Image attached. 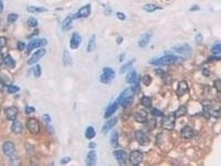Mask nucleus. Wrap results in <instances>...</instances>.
Instances as JSON below:
<instances>
[{
    "label": "nucleus",
    "instance_id": "nucleus-62",
    "mask_svg": "<svg viewBox=\"0 0 221 166\" xmlns=\"http://www.w3.org/2000/svg\"><path fill=\"white\" fill-rule=\"evenodd\" d=\"M5 86H6V84L4 83H3V82L0 83V91L3 90Z\"/></svg>",
    "mask_w": 221,
    "mask_h": 166
},
{
    "label": "nucleus",
    "instance_id": "nucleus-51",
    "mask_svg": "<svg viewBox=\"0 0 221 166\" xmlns=\"http://www.w3.org/2000/svg\"><path fill=\"white\" fill-rule=\"evenodd\" d=\"M26 47V44L24 42H21V41H19L18 42V43H17V49H19V51H24Z\"/></svg>",
    "mask_w": 221,
    "mask_h": 166
},
{
    "label": "nucleus",
    "instance_id": "nucleus-1",
    "mask_svg": "<svg viewBox=\"0 0 221 166\" xmlns=\"http://www.w3.org/2000/svg\"><path fill=\"white\" fill-rule=\"evenodd\" d=\"M136 92V89L134 87H129L121 92L117 100V102L123 109H128L132 106L134 96Z\"/></svg>",
    "mask_w": 221,
    "mask_h": 166
},
{
    "label": "nucleus",
    "instance_id": "nucleus-9",
    "mask_svg": "<svg viewBox=\"0 0 221 166\" xmlns=\"http://www.w3.org/2000/svg\"><path fill=\"white\" fill-rule=\"evenodd\" d=\"M91 6L90 4H86L79 9L77 13L71 16L72 18L74 19L80 18H87L91 14Z\"/></svg>",
    "mask_w": 221,
    "mask_h": 166
},
{
    "label": "nucleus",
    "instance_id": "nucleus-38",
    "mask_svg": "<svg viewBox=\"0 0 221 166\" xmlns=\"http://www.w3.org/2000/svg\"><path fill=\"white\" fill-rule=\"evenodd\" d=\"M85 135L87 139L91 140L96 136V131L92 126H89L86 130Z\"/></svg>",
    "mask_w": 221,
    "mask_h": 166
},
{
    "label": "nucleus",
    "instance_id": "nucleus-24",
    "mask_svg": "<svg viewBox=\"0 0 221 166\" xmlns=\"http://www.w3.org/2000/svg\"><path fill=\"white\" fill-rule=\"evenodd\" d=\"M155 71L156 74L160 77L162 79L165 84H169L170 81L171 80V77H170V76L169 74H168L167 73H166L164 70H162L160 68L156 69H155Z\"/></svg>",
    "mask_w": 221,
    "mask_h": 166
},
{
    "label": "nucleus",
    "instance_id": "nucleus-34",
    "mask_svg": "<svg viewBox=\"0 0 221 166\" xmlns=\"http://www.w3.org/2000/svg\"><path fill=\"white\" fill-rule=\"evenodd\" d=\"M212 110V105L209 103L203 105V112L205 118L209 119L211 116V111Z\"/></svg>",
    "mask_w": 221,
    "mask_h": 166
},
{
    "label": "nucleus",
    "instance_id": "nucleus-48",
    "mask_svg": "<svg viewBox=\"0 0 221 166\" xmlns=\"http://www.w3.org/2000/svg\"><path fill=\"white\" fill-rule=\"evenodd\" d=\"M43 120H44V122L45 123L46 125H49L50 124V122H52V118L50 117V116L48 114H45L43 115Z\"/></svg>",
    "mask_w": 221,
    "mask_h": 166
},
{
    "label": "nucleus",
    "instance_id": "nucleus-10",
    "mask_svg": "<svg viewBox=\"0 0 221 166\" xmlns=\"http://www.w3.org/2000/svg\"><path fill=\"white\" fill-rule=\"evenodd\" d=\"M46 53V50L44 48H41L34 52L30 59L27 60V64L28 66H32L41 60Z\"/></svg>",
    "mask_w": 221,
    "mask_h": 166
},
{
    "label": "nucleus",
    "instance_id": "nucleus-32",
    "mask_svg": "<svg viewBox=\"0 0 221 166\" xmlns=\"http://www.w3.org/2000/svg\"><path fill=\"white\" fill-rule=\"evenodd\" d=\"M73 19L72 18L71 16H67L65 19L63 20L62 25V29L64 31L70 30L71 28V25H72V21Z\"/></svg>",
    "mask_w": 221,
    "mask_h": 166
},
{
    "label": "nucleus",
    "instance_id": "nucleus-54",
    "mask_svg": "<svg viewBox=\"0 0 221 166\" xmlns=\"http://www.w3.org/2000/svg\"><path fill=\"white\" fill-rule=\"evenodd\" d=\"M70 161H71V159H70V157H65L62 159V160H61V163L62 165H66L68 163L70 162Z\"/></svg>",
    "mask_w": 221,
    "mask_h": 166
},
{
    "label": "nucleus",
    "instance_id": "nucleus-28",
    "mask_svg": "<svg viewBox=\"0 0 221 166\" xmlns=\"http://www.w3.org/2000/svg\"><path fill=\"white\" fill-rule=\"evenodd\" d=\"M96 47V36L95 34H92L89 39L88 45L87 47V51L88 53L93 52Z\"/></svg>",
    "mask_w": 221,
    "mask_h": 166
},
{
    "label": "nucleus",
    "instance_id": "nucleus-45",
    "mask_svg": "<svg viewBox=\"0 0 221 166\" xmlns=\"http://www.w3.org/2000/svg\"><path fill=\"white\" fill-rule=\"evenodd\" d=\"M19 91V88L16 85H10L7 86V92L10 94H15Z\"/></svg>",
    "mask_w": 221,
    "mask_h": 166
},
{
    "label": "nucleus",
    "instance_id": "nucleus-25",
    "mask_svg": "<svg viewBox=\"0 0 221 166\" xmlns=\"http://www.w3.org/2000/svg\"><path fill=\"white\" fill-rule=\"evenodd\" d=\"M110 143L113 148H117L119 146V134L117 130L112 131L110 135Z\"/></svg>",
    "mask_w": 221,
    "mask_h": 166
},
{
    "label": "nucleus",
    "instance_id": "nucleus-26",
    "mask_svg": "<svg viewBox=\"0 0 221 166\" xmlns=\"http://www.w3.org/2000/svg\"><path fill=\"white\" fill-rule=\"evenodd\" d=\"M138 76L136 71L134 70H132L129 71V73L126 75L125 80L127 83L130 84H136L138 81Z\"/></svg>",
    "mask_w": 221,
    "mask_h": 166
},
{
    "label": "nucleus",
    "instance_id": "nucleus-42",
    "mask_svg": "<svg viewBox=\"0 0 221 166\" xmlns=\"http://www.w3.org/2000/svg\"><path fill=\"white\" fill-rule=\"evenodd\" d=\"M151 115H153V116H155V117L163 118L164 116H165L164 113L162 111L159 110V109H156V108H154L151 110Z\"/></svg>",
    "mask_w": 221,
    "mask_h": 166
},
{
    "label": "nucleus",
    "instance_id": "nucleus-47",
    "mask_svg": "<svg viewBox=\"0 0 221 166\" xmlns=\"http://www.w3.org/2000/svg\"><path fill=\"white\" fill-rule=\"evenodd\" d=\"M221 57H210L207 60L206 63H212L221 60Z\"/></svg>",
    "mask_w": 221,
    "mask_h": 166
},
{
    "label": "nucleus",
    "instance_id": "nucleus-61",
    "mask_svg": "<svg viewBox=\"0 0 221 166\" xmlns=\"http://www.w3.org/2000/svg\"><path fill=\"white\" fill-rule=\"evenodd\" d=\"M116 41H117V44H118V45H119V44H121L123 42V37H119L117 38V40H116Z\"/></svg>",
    "mask_w": 221,
    "mask_h": 166
},
{
    "label": "nucleus",
    "instance_id": "nucleus-20",
    "mask_svg": "<svg viewBox=\"0 0 221 166\" xmlns=\"http://www.w3.org/2000/svg\"><path fill=\"white\" fill-rule=\"evenodd\" d=\"M174 51L181 54L185 55H190L192 53V48L188 44H184L173 47Z\"/></svg>",
    "mask_w": 221,
    "mask_h": 166
},
{
    "label": "nucleus",
    "instance_id": "nucleus-44",
    "mask_svg": "<svg viewBox=\"0 0 221 166\" xmlns=\"http://www.w3.org/2000/svg\"><path fill=\"white\" fill-rule=\"evenodd\" d=\"M211 52L214 54V55H217V54H221V44L220 43L219 44H216L215 45H214V47H212L211 49Z\"/></svg>",
    "mask_w": 221,
    "mask_h": 166
},
{
    "label": "nucleus",
    "instance_id": "nucleus-22",
    "mask_svg": "<svg viewBox=\"0 0 221 166\" xmlns=\"http://www.w3.org/2000/svg\"><path fill=\"white\" fill-rule=\"evenodd\" d=\"M118 105L119 104L117 101H115L113 103H112L110 105L107 107L104 114V118H110V117L112 116V115L116 112V111L118 109Z\"/></svg>",
    "mask_w": 221,
    "mask_h": 166
},
{
    "label": "nucleus",
    "instance_id": "nucleus-57",
    "mask_svg": "<svg viewBox=\"0 0 221 166\" xmlns=\"http://www.w3.org/2000/svg\"><path fill=\"white\" fill-rule=\"evenodd\" d=\"M199 6L196 5V4H195L194 6H192V7L190 10V11H199Z\"/></svg>",
    "mask_w": 221,
    "mask_h": 166
},
{
    "label": "nucleus",
    "instance_id": "nucleus-52",
    "mask_svg": "<svg viewBox=\"0 0 221 166\" xmlns=\"http://www.w3.org/2000/svg\"><path fill=\"white\" fill-rule=\"evenodd\" d=\"M7 45V39L5 37H0V48H4Z\"/></svg>",
    "mask_w": 221,
    "mask_h": 166
},
{
    "label": "nucleus",
    "instance_id": "nucleus-33",
    "mask_svg": "<svg viewBox=\"0 0 221 166\" xmlns=\"http://www.w3.org/2000/svg\"><path fill=\"white\" fill-rule=\"evenodd\" d=\"M63 63L64 66H70L73 63L72 58L67 51H64L63 52Z\"/></svg>",
    "mask_w": 221,
    "mask_h": 166
},
{
    "label": "nucleus",
    "instance_id": "nucleus-19",
    "mask_svg": "<svg viewBox=\"0 0 221 166\" xmlns=\"http://www.w3.org/2000/svg\"><path fill=\"white\" fill-rule=\"evenodd\" d=\"M118 118L115 116L112 118L108 120L103 125L101 132L103 134H107L110 130L112 129L114 126L116 125L117 122H118Z\"/></svg>",
    "mask_w": 221,
    "mask_h": 166
},
{
    "label": "nucleus",
    "instance_id": "nucleus-55",
    "mask_svg": "<svg viewBox=\"0 0 221 166\" xmlns=\"http://www.w3.org/2000/svg\"><path fill=\"white\" fill-rule=\"evenodd\" d=\"M202 74L205 77H209L210 75V71L207 68H204L202 70Z\"/></svg>",
    "mask_w": 221,
    "mask_h": 166
},
{
    "label": "nucleus",
    "instance_id": "nucleus-63",
    "mask_svg": "<svg viewBox=\"0 0 221 166\" xmlns=\"http://www.w3.org/2000/svg\"><path fill=\"white\" fill-rule=\"evenodd\" d=\"M4 4L2 1H0V12H2L4 10Z\"/></svg>",
    "mask_w": 221,
    "mask_h": 166
},
{
    "label": "nucleus",
    "instance_id": "nucleus-39",
    "mask_svg": "<svg viewBox=\"0 0 221 166\" xmlns=\"http://www.w3.org/2000/svg\"><path fill=\"white\" fill-rule=\"evenodd\" d=\"M141 81L144 86H149L151 85V83L153 81V79L150 75L146 74V75H144L143 77H142Z\"/></svg>",
    "mask_w": 221,
    "mask_h": 166
},
{
    "label": "nucleus",
    "instance_id": "nucleus-43",
    "mask_svg": "<svg viewBox=\"0 0 221 166\" xmlns=\"http://www.w3.org/2000/svg\"><path fill=\"white\" fill-rule=\"evenodd\" d=\"M19 19V15L15 13L9 14L7 17V21L10 23H13L17 21Z\"/></svg>",
    "mask_w": 221,
    "mask_h": 166
},
{
    "label": "nucleus",
    "instance_id": "nucleus-49",
    "mask_svg": "<svg viewBox=\"0 0 221 166\" xmlns=\"http://www.w3.org/2000/svg\"><path fill=\"white\" fill-rule=\"evenodd\" d=\"M36 111V109L35 107L33 106H26V109H25V112L26 114H30L32 113H33Z\"/></svg>",
    "mask_w": 221,
    "mask_h": 166
},
{
    "label": "nucleus",
    "instance_id": "nucleus-13",
    "mask_svg": "<svg viewBox=\"0 0 221 166\" xmlns=\"http://www.w3.org/2000/svg\"><path fill=\"white\" fill-rule=\"evenodd\" d=\"M188 85L187 81L182 80L178 83L175 93L178 98H181L182 96H184L188 92Z\"/></svg>",
    "mask_w": 221,
    "mask_h": 166
},
{
    "label": "nucleus",
    "instance_id": "nucleus-4",
    "mask_svg": "<svg viewBox=\"0 0 221 166\" xmlns=\"http://www.w3.org/2000/svg\"><path fill=\"white\" fill-rule=\"evenodd\" d=\"M176 118L174 115H169L164 116L160 122L161 127L167 131H172L175 127Z\"/></svg>",
    "mask_w": 221,
    "mask_h": 166
},
{
    "label": "nucleus",
    "instance_id": "nucleus-53",
    "mask_svg": "<svg viewBox=\"0 0 221 166\" xmlns=\"http://www.w3.org/2000/svg\"><path fill=\"white\" fill-rule=\"evenodd\" d=\"M116 16H117L118 19H119V20H121V21H124L126 19L125 14L123 12H117L116 13Z\"/></svg>",
    "mask_w": 221,
    "mask_h": 166
},
{
    "label": "nucleus",
    "instance_id": "nucleus-14",
    "mask_svg": "<svg viewBox=\"0 0 221 166\" xmlns=\"http://www.w3.org/2000/svg\"><path fill=\"white\" fill-rule=\"evenodd\" d=\"M19 109L16 106H10L5 109L4 114L6 118L9 121H13L17 118Z\"/></svg>",
    "mask_w": 221,
    "mask_h": 166
},
{
    "label": "nucleus",
    "instance_id": "nucleus-58",
    "mask_svg": "<svg viewBox=\"0 0 221 166\" xmlns=\"http://www.w3.org/2000/svg\"><path fill=\"white\" fill-rule=\"evenodd\" d=\"M196 42L199 43L200 42H202L203 37L201 35H200V34L199 35H199H197V36L196 37Z\"/></svg>",
    "mask_w": 221,
    "mask_h": 166
},
{
    "label": "nucleus",
    "instance_id": "nucleus-64",
    "mask_svg": "<svg viewBox=\"0 0 221 166\" xmlns=\"http://www.w3.org/2000/svg\"><path fill=\"white\" fill-rule=\"evenodd\" d=\"M0 112H1V107H0Z\"/></svg>",
    "mask_w": 221,
    "mask_h": 166
},
{
    "label": "nucleus",
    "instance_id": "nucleus-17",
    "mask_svg": "<svg viewBox=\"0 0 221 166\" xmlns=\"http://www.w3.org/2000/svg\"><path fill=\"white\" fill-rule=\"evenodd\" d=\"M153 37V33L151 31H148L144 33L140 37L139 40L138 41V45L140 48H144L147 47L148 44L150 42L151 38Z\"/></svg>",
    "mask_w": 221,
    "mask_h": 166
},
{
    "label": "nucleus",
    "instance_id": "nucleus-56",
    "mask_svg": "<svg viewBox=\"0 0 221 166\" xmlns=\"http://www.w3.org/2000/svg\"><path fill=\"white\" fill-rule=\"evenodd\" d=\"M47 130H48V133H50V134H53L54 133L53 128L52 127V126L50 125V124L47 125Z\"/></svg>",
    "mask_w": 221,
    "mask_h": 166
},
{
    "label": "nucleus",
    "instance_id": "nucleus-15",
    "mask_svg": "<svg viewBox=\"0 0 221 166\" xmlns=\"http://www.w3.org/2000/svg\"><path fill=\"white\" fill-rule=\"evenodd\" d=\"M82 41L81 35L77 32L72 34L70 38V47L72 49H76L79 48Z\"/></svg>",
    "mask_w": 221,
    "mask_h": 166
},
{
    "label": "nucleus",
    "instance_id": "nucleus-2",
    "mask_svg": "<svg viewBox=\"0 0 221 166\" xmlns=\"http://www.w3.org/2000/svg\"><path fill=\"white\" fill-rule=\"evenodd\" d=\"M179 60V57L173 54H166L161 57L159 58L152 59L149 63L156 66H170L177 63Z\"/></svg>",
    "mask_w": 221,
    "mask_h": 166
},
{
    "label": "nucleus",
    "instance_id": "nucleus-59",
    "mask_svg": "<svg viewBox=\"0 0 221 166\" xmlns=\"http://www.w3.org/2000/svg\"><path fill=\"white\" fill-rule=\"evenodd\" d=\"M4 63V54L0 52V66Z\"/></svg>",
    "mask_w": 221,
    "mask_h": 166
},
{
    "label": "nucleus",
    "instance_id": "nucleus-35",
    "mask_svg": "<svg viewBox=\"0 0 221 166\" xmlns=\"http://www.w3.org/2000/svg\"><path fill=\"white\" fill-rule=\"evenodd\" d=\"M27 10L30 13H42L48 11L47 8L42 7H37L33 6H30L27 7Z\"/></svg>",
    "mask_w": 221,
    "mask_h": 166
},
{
    "label": "nucleus",
    "instance_id": "nucleus-18",
    "mask_svg": "<svg viewBox=\"0 0 221 166\" xmlns=\"http://www.w3.org/2000/svg\"><path fill=\"white\" fill-rule=\"evenodd\" d=\"M134 118L137 122L144 124L148 120L147 112L142 109L136 111L134 114Z\"/></svg>",
    "mask_w": 221,
    "mask_h": 166
},
{
    "label": "nucleus",
    "instance_id": "nucleus-7",
    "mask_svg": "<svg viewBox=\"0 0 221 166\" xmlns=\"http://www.w3.org/2000/svg\"><path fill=\"white\" fill-rule=\"evenodd\" d=\"M143 159V153L138 150H133L129 155V162L133 166H139Z\"/></svg>",
    "mask_w": 221,
    "mask_h": 166
},
{
    "label": "nucleus",
    "instance_id": "nucleus-46",
    "mask_svg": "<svg viewBox=\"0 0 221 166\" xmlns=\"http://www.w3.org/2000/svg\"><path fill=\"white\" fill-rule=\"evenodd\" d=\"M214 87L216 89L218 93L221 92V79L215 80L214 82Z\"/></svg>",
    "mask_w": 221,
    "mask_h": 166
},
{
    "label": "nucleus",
    "instance_id": "nucleus-37",
    "mask_svg": "<svg viewBox=\"0 0 221 166\" xmlns=\"http://www.w3.org/2000/svg\"><path fill=\"white\" fill-rule=\"evenodd\" d=\"M136 59H131L128 62H127L124 65H123L121 66V69H120V73L121 74H123V73H125L127 70H129L130 68L134 64V63L136 62Z\"/></svg>",
    "mask_w": 221,
    "mask_h": 166
},
{
    "label": "nucleus",
    "instance_id": "nucleus-21",
    "mask_svg": "<svg viewBox=\"0 0 221 166\" xmlns=\"http://www.w3.org/2000/svg\"><path fill=\"white\" fill-rule=\"evenodd\" d=\"M97 162L96 152L92 150L89 152L86 159V165L88 166H95Z\"/></svg>",
    "mask_w": 221,
    "mask_h": 166
},
{
    "label": "nucleus",
    "instance_id": "nucleus-60",
    "mask_svg": "<svg viewBox=\"0 0 221 166\" xmlns=\"http://www.w3.org/2000/svg\"><path fill=\"white\" fill-rule=\"evenodd\" d=\"M96 144L93 142H90V144H88V147L90 148L93 149V148H96Z\"/></svg>",
    "mask_w": 221,
    "mask_h": 166
},
{
    "label": "nucleus",
    "instance_id": "nucleus-31",
    "mask_svg": "<svg viewBox=\"0 0 221 166\" xmlns=\"http://www.w3.org/2000/svg\"><path fill=\"white\" fill-rule=\"evenodd\" d=\"M145 128L148 131H151L155 129L157 126V121L155 118H151L147 120V122L144 124Z\"/></svg>",
    "mask_w": 221,
    "mask_h": 166
},
{
    "label": "nucleus",
    "instance_id": "nucleus-40",
    "mask_svg": "<svg viewBox=\"0 0 221 166\" xmlns=\"http://www.w3.org/2000/svg\"><path fill=\"white\" fill-rule=\"evenodd\" d=\"M27 25L30 28H36L38 26V21L33 17H30L27 21Z\"/></svg>",
    "mask_w": 221,
    "mask_h": 166
},
{
    "label": "nucleus",
    "instance_id": "nucleus-16",
    "mask_svg": "<svg viewBox=\"0 0 221 166\" xmlns=\"http://www.w3.org/2000/svg\"><path fill=\"white\" fill-rule=\"evenodd\" d=\"M180 136L184 139H191L195 136V131L191 126H185L180 130Z\"/></svg>",
    "mask_w": 221,
    "mask_h": 166
},
{
    "label": "nucleus",
    "instance_id": "nucleus-11",
    "mask_svg": "<svg viewBox=\"0 0 221 166\" xmlns=\"http://www.w3.org/2000/svg\"><path fill=\"white\" fill-rule=\"evenodd\" d=\"M113 155L118 162L119 166H125L128 159L127 153L123 150H116L113 152Z\"/></svg>",
    "mask_w": 221,
    "mask_h": 166
},
{
    "label": "nucleus",
    "instance_id": "nucleus-29",
    "mask_svg": "<svg viewBox=\"0 0 221 166\" xmlns=\"http://www.w3.org/2000/svg\"><path fill=\"white\" fill-rule=\"evenodd\" d=\"M143 9L144 11L147 12L151 13V12H154L155 11H157L159 10H161L162 9V7H160L159 6H158L155 4H147L144 5Z\"/></svg>",
    "mask_w": 221,
    "mask_h": 166
},
{
    "label": "nucleus",
    "instance_id": "nucleus-12",
    "mask_svg": "<svg viewBox=\"0 0 221 166\" xmlns=\"http://www.w3.org/2000/svg\"><path fill=\"white\" fill-rule=\"evenodd\" d=\"M2 151L4 155L11 158L15 155V144L11 141L5 142L2 146Z\"/></svg>",
    "mask_w": 221,
    "mask_h": 166
},
{
    "label": "nucleus",
    "instance_id": "nucleus-23",
    "mask_svg": "<svg viewBox=\"0 0 221 166\" xmlns=\"http://www.w3.org/2000/svg\"><path fill=\"white\" fill-rule=\"evenodd\" d=\"M11 131L15 135L20 134L22 133L23 130V126L21 122L15 120L13 121L11 127Z\"/></svg>",
    "mask_w": 221,
    "mask_h": 166
},
{
    "label": "nucleus",
    "instance_id": "nucleus-5",
    "mask_svg": "<svg viewBox=\"0 0 221 166\" xmlns=\"http://www.w3.org/2000/svg\"><path fill=\"white\" fill-rule=\"evenodd\" d=\"M26 127L28 131L32 135H38L41 131V125L36 118H31L26 122Z\"/></svg>",
    "mask_w": 221,
    "mask_h": 166
},
{
    "label": "nucleus",
    "instance_id": "nucleus-8",
    "mask_svg": "<svg viewBox=\"0 0 221 166\" xmlns=\"http://www.w3.org/2000/svg\"><path fill=\"white\" fill-rule=\"evenodd\" d=\"M136 140L141 146H146L150 144L151 139L142 130H137L134 133Z\"/></svg>",
    "mask_w": 221,
    "mask_h": 166
},
{
    "label": "nucleus",
    "instance_id": "nucleus-27",
    "mask_svg": "<svg viewBox=\"0 0 221 166\" xmlns=\"http://www.w3.org/2000/svg\"><path fill=\"white\" fill-rule=\"evenodd\" d=\"M188 114V109L184 105H181L174 113L175 118H180Z\"/></svg>",
    "mask_w": 221,
    "mask_h": 166
},
{
    "label": "nucleus",
    "instance_id": "nucleus-30",
    "mask_svg": "<svg viewBox=\"0 0 221 166\" xmlns=\"http://www.w3.org/2000/svg\"><path fill=\"white\" fill-rule=\"evenodd\" d=\"M4 63L10 69H14L16 66V61L10 54L4 57Z\"/></svg>",
    "mask_w": 221,
    "mask_h": 166
},
{
    "label": "nucleus",
    "instance_id": "nucleus-6",
    "mask_svg": "<svg viewBox=\"0 0 221 166\" xmlns=\"http://www.w3.org/2000/svg\"><path fill=\"white\" fill-rule=\"evenodd\" d=\"M48 44V41L45 38H37L30 41L27 45V52L30 53L34 49L43 47Z\"/></svg>",
    "mask_w": 221,
    "mask_h": 166
},
{
    "label": "nucleus",
    "instance_id": "nucleus-36",
    "mask_svg": "<svg viewBox=\"0 0 221 166\" xmlns=\"http://www.w3.org/2000/svg\"><path fill=\"white\" fill-rule=\"evenodd\" d=\"M140 103L147 109H151L152 107V100L149 96H143L140 99Z\"/></svg>",
    "mask_w": 221,
    "mask_h": 166
},
{
    "label": "nucleus",
    "instance_id": "nucleus-3",
    "mask_svg": "<svg viewBox=\"0 0 221 166\" xmlns=\"http://www.w3.org/2000/svg\"><path fill=\"white\" fill-rule=\"evenodd\" d=\"M103 73L100 76V81L103 84H107L110 83L116 77L114 70L110 67L103 68Z\"/></svg>",
    "mask_w": 221,
    "mask_h": 166
},
{
    "label": "nucleus",
    "instance_id": "nucleus-41",
    "mask_svg": "<svg viewBox=\"0 0 221 166\" xmlns=\"http://www.w3.org/2000/svg\"><path fill=\"white\" fill-rule=\"evenodd\" d=\"M33 74L35 77H41L42 75V69L40 65H36L33 68Z\"/></svg>",
    "mask_w": 221,
    "mask_h": 166
},
{
    "label": "nucleus",
    "instance_id": "nucleus-50",
    "mask_svg": "<svg viewBox=\"0 0 221 166\" xmlns=\"http://www.w3.org/2000/svg\"><path fill=\"white\" fill-rule=\"evenodd\" d=\"M211 116H212L214 118H218L221 117V111L219 110H214L212 111Z\"/></svg>",
    "mask_w": 221,
    "mask_h": 166
}]
</instances>
